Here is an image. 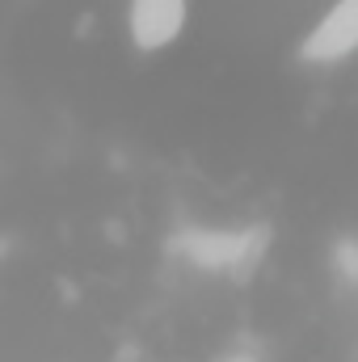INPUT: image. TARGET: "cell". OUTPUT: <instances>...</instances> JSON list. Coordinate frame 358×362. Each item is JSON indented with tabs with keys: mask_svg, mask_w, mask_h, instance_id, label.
<instances>
[{
	"mask_svg": "<svg viewBox=\"0 0 358 362\" xmlns=\"http://www.w3.org/2000/svg\"><path fill=\"white\" fill-rule=\"evenodd\" d=\"M358 55V0H333L316 25L299 38V59L312 68H333Z\"/></svg>",
	"mask_w": 358,
	"mask_h": 362,
	"instance_id": "obj_2",
	"label": "cell"
},
{
	"mask_svg": "<svg viewBox=\"0 0 358 362\" xmlns=\"http://www.w3.org/2000/svg\"><path fill=\"white\" fill-rule=\"evenodd\" d=\"M181 262H190L202 274H228V278H245L262 262L270 245L266 228H181L169 240Z\"/></svg>",
	"mask_w": 358,
	"mask_h": 362,
	"instance_id": "obj_1",
	"label": "cell"
},
{
	"mask_svg": "<svg viewBox=\"0 0 358 362\" xmlns=\"http://www.w3.org/2000/svg\"><path fill=\"white\" fill-rule=\"evenodd\" d=\"M219 362H262V358H258L253 350H228V354H224Z\"/></svg>",
	"mask_w": 358,
	"mask_h": 362,
	"instance_id": "obj_5",
	"label": "cell"
},
{
	"mask_svg": "<svg viewBox=\"0 0 358 362\" xmlns=\"http://www.w3.org/2000/svg\"><path fill=\"white\" fill-rule=\"evenodd\" d=\"M190 0H127V38L139 55H161L185 34Z\"/></svg>",
	"mask_w": 358,
	"mask_h": 362,
	"instance_id": "obj_3",
	"label": "cell"
},
{
	"mask_svg": "<svg viewBox=\"0 0 358 362\" xmlns=\"http://www.w3.org/2000/svg\"><path fill=\"white\" fill-rule=\"evenodd\" d=\"M333 274H337L342 282L358 286V240H350V236L333 240Z\"/></svg>",
	"mask_w": 358,
	"mask_h": 362,
	"instance_id": "obj_4",
	"label": "cell"
}]
</instances>
